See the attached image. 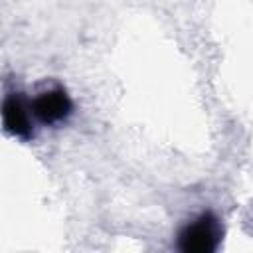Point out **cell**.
I'll return each mask as SVG.
<instances>
[{"label": "cell", "mask_w": 253, "mask_h": 253, "mask_svg": "<svg viewBox=\"0 0 253 253\" xmlns=\"http://www.w3.org/2000/svg\"><path fill=\"white\" fill-rule=\"evenodd\" d=\"M221 239V227L213 213L206 211L188 223L180 233V249L186 253H211Z\"/></svg>", "instance_id": "1"}, {"label": "cell", "mask_w": 253, "mask_h": 253, "mask_svg": "<svg viewBox=\"0 0 253 253\" xmlns=\"http://www.w3.org/2000/svg\"><path fill=\"white\" fill-rule=\"evenodd\" d=\"M71 99L61 87L43 91L32 101V111L43 125H57L65 121L71 115Z\"/></svg>", "instance_id": "2"}, {"label": "cell", "mask_w": 253, "mask_h": 253, "mask_svg": "<svg viewBox=\"0 0 253 253\" xmlns=\"http://www.w3.org/2000/svg\"><path fill=\"white\" fill-rule=\"evenodd\" d=\"M2 123L4 128L18 138H30L32 136V123H30V115H28V107L24 105V101L20 99V95L12 93L4 99L2 105Z\"/></svg>", "instance_id": "3"}]
</instances>
